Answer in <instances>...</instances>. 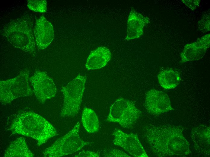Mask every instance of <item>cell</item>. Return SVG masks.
<instances>
[{
    "label": "cell",
    "mask_w": 210,
    "mask_h": 157,
    "mask_svg": "<svg viewBox=\"0 0 210 157\" xmlns=\"http://www.w3.org/2000/svg\"><path fill=\"white\" fill-rule=\"evenodd\" d=\"M182 132V129L174 126H150L145 129V135L157 156L182 157L190 153L189 143Z\"/></svg>",
    "instance_id": "1"
},
{
    "label": "cell",
    "mask_w": 210,
    "mask_h": 157,
    "mask_svg": "<svg viewBox=\"0 0 210 157\" xmlns=\"http://www.w3.org/2000/svg\"><path fill=\"white\" fill-rule=\"evenodd\" d=\"M9 129L13 134H21L36 140L38 146L58 134L50 123L42 116L30 111L18 114Z\"/></svg>",
    "instance_id": "2"
},
{
    "label": "cell",
    "mask_w": 210,
    "mask_h": 157,
    "mask_svg": "<svg viewBox=\"0 0 210 157\" xmlns=\"http://www.w3.org/2000/svg\"><path fill=\"white\" fill-rule=\"evenodd\" d=\"M32 15L26 14L5 24L1 32L15 48L33 54L36 51Z\"/></svg>",
    "instance_id": "3"
},
{
    "label": "cell",
    "mask_w": 210,
    "mask_h": 157,
    "mask_svg": "<svg viewBox=\"0 0 210 157\" xmlns=\"http://www.w3.org/2000/svg\"><path fill=\"white\" fill-rule=\"evenodd\" d=\"M80 122H78L68 133L45 149L43 152L44 156H65L75 153L89 144L90 143L83 141L80 136Z\"/></svg>",
    "instance_id": "4"
},
{
    "label": "cell",
    "mask_w": 210,
    "mask_h": 157,
    "mask_svg": "<svg viewBox=\"0 0 210 157\" xmlns=\"http://www.w3.org/2000/svg\"><path fill=\"white\" fill-rule=\"evenodd\" d=\"M86 80L85 76L78 75L62 88V91L64 96V103L60 114L61 116L73 117L78 114Z\"/></svg>",
    "instance_id": "5"
},
{
    "label": "cell",
    "mask_w": 210,
    "mask_h": 157,
    "mask_svg": "<svg viewBox=\"0 0 210 157\" xmlns=\"http://www.w3.org/2000/svg\"><path fill=\"white\" fill-rule=\"evenodd\" d=\"M29 71H21L16 77L0 81V100L4 104L9 103L18 98L32 95L29 85Z\"/></svg>",
    "instance_id": "6"
},
{
    "label": "cell",
    "mask_w": 210,
    "mask_h": 157,
    "mask_svg": "<svg viewBox=\"0 0 210 157\" xmlns=\"http://www.w3.org/2000/svg\"><path fill=\"white\" fill-rule=\"evenodd\" d=\"M141 113L132 101L120 98L110 107L107 120L118 123L123 128H129L135 124Z\"/></svg>",
    "instance_id": "7"
},
{
    "label": "cell",
    "mask_w": 210,
    "mask_h": 157,
    "mask_svg": "<svg viewBox=\"0 0 210 157\" xmlns=\"http://www.w3.org/2000/svg\"><path fill=\"white\" fill-rule=\"evenodd\" d=\"M33 92L42 104L54 97L57 88L52 80L45 72L37 70L29 78Z\"/></svg>",
    "instance_id": "8"
},
{
    "label": "cell",
    "mask_w": 210,
    "mask_h": 157,
    "mask_svg": "<svg viewBox=\"0 0 210 157\" xmlns=\"http://www.w3.org/2000/svg\"><path fill=\"white\" fill-rule=\"evenodd\" d=\"M113 135L114 144L121 147L132 155L136 157H148L137 134L126 133L119 129H115Z\"/></svg>",
    "instance_id": "9"
},
{
    "label": "cell",
    "mask_w": 210,
    "mask_h": 157,
    "mask_svg": "<svg viewBox=\"0 0 210 157\" xmlns=\"http://www.w3.org/2000/svg\"><path fill=\"white\" fill-rule=\"evenodd\" d=\"M145 105L147 111L154 115L160 114L173 110L168 95L155 89H151L146 93Z\"/></svg>",
    "instance_id": "10"
},
{
    "label": "cell",
    "mask_w": 210,
    "mask_h": 157,
    "mask_svg": "<svg viewBox=\"0 0 210 157\" xmlns=\"http://www.w3.org/2000/svg\"><path fill=\"white\" fill-rule=\"evenodd\" d=\"M33 33L36 46L39 50L46 48L53 39L54 33L52 25L43 16L36 20Z\"/></svg>",
    "instance_id": "11"
},
{
    "label": "cell",
    "mask_w": 210,
    "mask_h": 157,
    "mask_svg": "<svg viewBox=\"0 0 210 157\" xmlns=\"http://www.w3.org/2000/svg\"><path fill=\"white\" fill-rule=\"evenodd\" d=\"M210 46V34L198 39L196 42L186 44L181 53V62L199 60L203 57Z\"/></svg>",
    "instance_id": "12"
},
{
    "label": "cell",
    "mask_w": 210,
    "mask_h": 157,
    "mask_svg": "<svg viewBox=\"0 0 210 157\" xmlns=\"http://www.w3.org/2000/svg\"><path fill=\"white\" fill-rule=\"evenodd\" d=\"M150 19L137 12L132 8L128 18L127 35L125 40L137 39L143 34V28L150 23Z\"/></svg>",
    "instance_id": "13"
},
{
    "label": "cell",
    "mask_w": 210,
    "mask_h": 157,
    "mask_svg": "<svg viewBox=\"0 0 210 157\" xmlns=\"http://www.w3.org/2000/svg\"><path fill=\"white\" fill-rule=\"evenodd\" d=\"M191 137L195 150L202 155H210V127L200 125L192 129Z\"/></svg>",
    "instance_id": "14"
},
{
    "label": "cell",
    "mask_w": 210,
    "mask_h": 157,
    "mask_svg": "<svg viewBox=\"0 0 210 157\" xmlns=\"http://www.w3.org/2000/svg\"><path fill=\"white\" fill-rule=\"evenodd\" d=\"M111 57L109 49L105 47L100 46L91 52L85 64L88 70L101 68L104 67Z\"/></svg>",
    "instance_id": "15"
},
{
    "label": "cell",
    "mask_w": 210,
    "mask_h": 157,
    "mask_svg": "<svg viewBox=\"0 0 210 157\" xmlns=\"http://www.w3.org/2000/svg\"><path fill=\"white\" fill-rule=\"evenodd\" d=\"M5 157H32L34 155L29 149L25 138L21 137L11 142L6 149Z\"/></svg>",
    "instance_id": "16"
},
{
    "label": "cell",
    "mask_w": 210,
    "mask_h": 157,
    "mask_svg": "<svg viewBox=\"0 0 210 157\" xmlns=\"http://www.w3.org/2000/svg\"><path fill=\"white\" fill-rule=\"evenodd\" d=\"M158 78L160 84L166 89L176 88L179 84L181 80L180 73L172 69L161 71Z\"/></svg>",
    "instance_id": "17"
},
{
    "label": "cell",
    "mask_w": 210,
    "mask_h": 157,
    "mask_svg": "<svg viewBox=\"0 0 210 157\" xmlns=\"http://www.w3.org/2000/svg\"><path fill=\"white\" fill-rule=\"evenodd\" d=\"M81 121L83 126L88 132L93 133L98 130V119L96 114L92 109L87 107L84 108Z\"/></svg>",
    "instance_id": "18"
},
{
    "label": "cell",
    "mask_w": 210,
    "mask_h": 157,
    "mask_svg": "<svg viewBox=\"0 0 210 157\" xmlns=\"http://www.w3.org/2000/svg\"><path fill=\"white\" fill-rule=\"evenodd\" d=\"M27 6L30 10L40 12H45L47 10V2L45 0H29Z\"/></svg>",
    "instance_id": "19"
},
{
    "label": "cell",
    "mask_w": 210,
    "mask_h": 157,
    "mask_svg": "<svg viewBox=\"0 0 210 157\" xmlns=\"http://www.w3.org/2000/svg\"><path fill=\"white\" fill-rule=\"evenodd\" d=\"M210 11H206L202 15L198 23V27L200 31L205 33L210 30Z\"/></svg>",
    "instance_id": "20"
},
{
    "label": "cell",
    "mask_w": 210,
    "mask_h": 157,
    "mask_svg": "<svg viewBox=\"0 0 210 157\" xmlns=\"http://www.w3.org/2000/svg\"><path fill=\"white\" fill-rule=\"evenodd\" d=\"M105 157H130L124 152L116 149H113L108 151L105 153Z\"/></svg>",
    "instance_id": "21"
},
{
    "label": "cell",
    "mask_w": 210,
    "mask_h": 157,
    "mask_svg": "<svg viewBox=\"0 0 210 157\" xmlns=\"http://www.w3.org/2000/svg\"><path fill=\"white\" fill-rule=\"evenodd\" d=\"M182 1L186 5L193 11L199 7L200 3V0H182Z\"/></svg>",
    "instance_id": "22"
},
{
    "label": "cell",
    "mask_w": 210,
    "mask_h": 157,
    "mask_svg": "<svg viewBox=\"0 0 210 157\" xmlns=\"http://www.w3.org/2000/svg\"><path fill=\"white\" fill-rule=\"evenodd\" d=\"M99 153L89 151H83L75 155L76 157H100Z\"/></svg>",
    "instance_id": "23"
}]
</instances>
